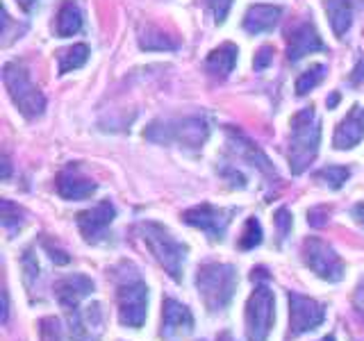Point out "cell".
Wrapping results in <instances>:
<instances>
[{
	"label": "cell",
	"mask_w": 364,
	"mask_h": 341,
	"mask_svg": "<svg viewBox=\"0 0 364 341\" xmlns=\"http://www.w3.org/2000/svg\"><path fill=\"white\" fill-rule=\"evenodd\" d=\"M114 278H117L119 323L123 328L139 330L148 314V284L130 261H123L114 269Z\"/></svg>",
	"instance_id": "1"
},
{
	"label": "cell",
	"mask_w": 364,
	"mask_h": 341,
	"mask_svg": "<svg viewBox=\"0 0 364 341\" xmlns=\"http://www.w3.org/2000/svg\"><path fill=\"white\" fill-rule=\"evenodd\" d=\"M237 269L221 261H208L196 271V289L208 312H223L237 291Z\"/></svg>",
	"instance_id": "2"
},
{
	"label": "cell",
	"mask_w": 364,
	"mask_h": 341,
	"mask_svg": "<svg viewBox=\"0 0 364 341\" xmlns=\"http://www.w3.org/2000/svg\"><path fill=\"white\" fill-rule=\"evenodd\" d=\"M321 144V125L312 107H305L291 117L289 136V168L294 175H301L314 162Z\"/></svg>",
	"instance_id": "3"
},
{
	"label": "cell",
	"mask_w": 364,
	"mask_h": 341,
	"mask_svg": "<svg viewBox=\"0 0 364 341\" xmlns=\"http://www.w3.org/2000/svg\"><path fill=\"white\" fill-rule=\"evenodd\" d=\"M250 280L255 289L246 303V337L248 341H267L276 321V298L269 287V273L264 269H253Z\"/></svg>",
	"instance_id": "4"
},
{
	"label": "cell",
	"mask_w": 364,
	"mask_h": 341,
	"mask_svg": "<svg viewBox=\"0 0 364 341\" xmlns=\"http://www.w3.org/2000/svg\"><path fill=\"white\" fill-rule=\"evenodd\" d=\"M136 230H139L146 248L151 250V255L157 259V264L168 273L171 280L182 282V266H185L189 248L182 242H178V239L159 223L144 221L139 223Z\"/></svg>",
	"instance_id": "5"
},
{
	"label": "cell",
	"mask_w": 364,
	"mask_h": 341,
	"mask_svg": "<svg viewBox=\"0 0 364 341\" xmlns=\"http://www.w3.org/2000/svg\"><path fill=\"white\" fill-rule=\"evenodd\" d=\"M144 136L153 144H176L196 151L210 136V123L203 117H185V119H159L146 128Z\"/></svg>",
	"instance_id": "6"
},
{
	"label": "cell",
	"mask_w": 364,
	"mask_h": 341,
	"mask_svg": "<svg viewBox=\"0 0 364 341\" xmlns=\"http://www.w3.org/2000/svg\"><path fill=\"white\" fill-rule=\"evenodd\" d=\"M3 85L11 102L18 107V112L26 119H37L46 109V98L39 91V87L32 82L28 71L18 62H9L3 68Z\"/></svg>",
	"instance_id": "7"
},
{
	"label": "cell",
	"mask_w": 364,
	"mask_h": 341,
	"mask_svg": "<svg viewBox=\"0 0 364 341\" xmlns=\"http://www.w3.org/2000/svg\"><path fill=\"white\" fill-rule=\"evenodd\" d=\"M303 261L316 278H321L326 282H339L344 278V261L335 253V248L321 242L318 237L305 239L303 244Z\"/></svg>",
	"instance_id": "8"
},
{
	"label": "cell",
	"mask_w": 364,
	"mask_h": 341,
	"mask_svg": "<svg viewBox=\"0 0 364 341\" xmlns=\"http://www.w3.org/2000/svg\"><path fill=\"white\" fill-rule=\"evenodd\" d=\"M235 216V210H223V207H214L210 202H203V205H196V207L187 210L182 214V221L191 227H198L205 234H208L212 242H221L225 237V230L228 225H230Z\"/></svg>",
	"instance_id": "9"
},
{
	"label": "cell",
	"mask_w": 364,
	"mask_h": 341,
	"mask_svg": "<svg viewBox=\"0 0 364 341\" xmlns=\"http://www.w3.org/2000/svg\"><path fill=\"white\" fill-rule=\"evenodd\" d=\"M326 321V307L314 301L289 291V335L301 337L305 332H312Z\"/></svg>",
	"instance_id": "10"
},
{
	"label": "cell",
	"mask_w": 364,
	"mask_h": 341,
	"mask_svg": "<svg viewBox=\"0 0 364 341\" xmlns=\"http://www.w3.org/2000/svg\"><path fill=\"white\" fill-rule=\"evenodd\" d=\"M114 219H117V207H114L109 200H100L91 210H85L75 216L80 234H82L85 242L89 244H98L100 239L105 237L107 227L112 225Z\"/></svg>",
	"instance_id": "11"
},
{
	"label": "cell",
	"mask_w": 364,
	"mask_h": 341,
	"mask_svg": "<svg viewBox=\"0 0 364 341\" xmlns=\"http://www.w3.org/2000/svg\"><path fill=\"white\" fill-rule=\"evenodd\" d=\"M326 50V43L318 37L312 21H301L287 30V60L299 62L305 55Z\"/></svg>",
	"instance_id": "12"
},
{
	"label": "cell",
	"mask_w": 364,
	"mask_h": 341,
	"mask_svg": "<svg viewBox=\"0 0 364 341\" xmlns=\"http://www.w3.org/2000/svg\"><path fill=\"white\" fill-rule=\"evenodd\" d=\"M102 325H105V314L98 303L85 307V310L68 312V328H71V337L75 341H98L102 335Z\"/></svg>",
	"instance_id": "13"
},
{
	"label": "cell",
	"mask_w": 364,
	"mask_h": 341,
	"mask_svg": "<svg viewBox=\"0 0 364 341\" xmlns=\"http://www.w3.org/2000/svg\"><path fill=\"white\" fill-rule=\"evenodd\" d=\"M55 187L57 193L64 198V200H87L96 193L98 185L91 178H87L80 166L71 164L66 166L64 170H60L55 178Z\"/></svg>",
	"instance_id": "14"
},
{
	"label": "cell",
	"mask_w": 364,
	"mask_h": 341,
	"mask_svg": "<svg viewBox=\"0 0 364 341\" xmlns=\"http://www.w3.org/2000/svg\"><path fill=\"white\" fill-rule=\"evenodd\" d=\"M94 280L82 276V273H73V276H66V278H60L55 282V298L57 303L62 305V310L68 312H73L80 307V303H82L87 296L94 291Z\"/></svg>",
	"instance_id": "15"
},
{
	"label": "cell",
	"mask_w": 364,
	"mask_h": 341,
	"mask_svg": "<svg viewBox=\"0 0 364 341\" xmlns=\"http://www.w3.org/2000/svg\"><path fill=\"white\" fill-rule=\"evenodd\" d=\"M225 134H228V146H230V151H232L237 157L246 159V162H248L250 166H257L264 175L276 178V168H273V164L269 162V157H267L264 153H262L259 148H257L253 141H250L242 130L228 128Z\"/></svg>",
	"instance_id": "16"
},
{
	"label": "cell",
	"mask_w": 364,
	"mask_h": 341,
	"mask_svg": "<svg viewBox=\"0 0 364 341\" xmlns=\"http://www.w3.org/2000/svg\"><path fill=\"white\" fill-rule=\"evenodd\" d=\"M193 330V314L187 305L178 303L176 298H164L162 303V337L173 339L189 335Z\"/></svg>",
	"instance_id": "17"
},
{
	"label": "cell",
	"mask_w": 364,
	"mask_h": 341,
	"mask_svg": "<svg viewBox=\"0 0 364 341\" xmlns=\"http://www.w3.org/2000/svg\"><path fill=\"white\" fill-rule=\"evenodd\" d=\"M362 139H364V107L353 105L350 112L346 114V119L337 125L333 146L337 151H348V148H355Z\"/></svg>",
	"instance_id": "18"
},
{
	"label": "cell",
	"mask_w": 364,
	"mask_h": 341,
	"mask_svg": "<svg viewBox=\"0 0 364 341\" xmlns=\"http://www.w3.org/2000/svg\"><path fill=\"white\" fill-rule=\"evenodd\" d=\"M282 7L278 5H250L244 16V30L248 34H262L278 26Z\"/></svg>",
	"instance_id": "19"
},
{
	"label": "cell",
	"mask_w": 364,
	"mask_h": 341,
	"mask_svg": "<svg viewBox=\"0 0 364 341\" xmlns=\"http://www.w3.org/2000/svg\"><path fill=\"white\" fill-rule=\"evenodd\" d=\"M237 55H239V50H237L235 43H230V41L221 43L219 48H214L208 55V60H205V71L216 80H225L235 71Z\"/></svg>",
	"instance_id": "20"
},
{
	"label": "cell",
	"mask_w": 364,
	"mask_h": 341,
	"mask_svg": "<svg viewBox=\"0 0 364 341\" xmlns=\"http://www.w3.org/2000/svg\"><path fill=\"white\" fill-rule=\"evenodd\" d=\"M353 7L355 0H326V14L330 18V28L341 39L353 23Z\"/></svg>",
	"instance_id": "21"
},
{
	"label": "cell",
	"mask_w": 364,
	"mask_h": 341,
	"mask_svg": "<svg viewBox=\"0 0 364 341\" xmlns=\"http://www.w3.org/2000/svg\"><path fill=\"white\" fill-rule=\"evenodd\" d=\"M80 30H82V9H80L73 0H64L55 21L57 37H73Z\"/></svg>",
	"instance_id": "22"
},
{
	"label": "cell",
	"mask_w": 364,
	"mask_h": 341,
	"mask_svg": "<svg viewBox=\"0 0 364 341\" xmlns=\"http://www.w3.org/2000/svg\"><path fill=\"white\" fill-rule=\"evenodd\" d=\"M89 60V45L87 43H73L68 48L57 50V71L62 75L68 71H77Z\"/></svg>",
	"instance_id": "23"
},
{
	"label": "cell",
	"mask_w": 364,
	"mask_h": 341,
	"mask_svg": "<svg viewBox=\"0 0 364 341\" xmlns=\"http://www.w3.org/2000/svg\"><path fill=\"white\" fill-rule=\"evenodd\" d=\"M178 41L173 37H168L162 30L157 28H146V32H141L139 37V48L141 50H176Z\"/></svg>",
	"instance_id": "24"
},
{
	"label": "cell",
	"mask_w": 364,
	"mask_h": 341,
	"mask_svg": "<svg viewBox=\"0 0 364 341\" xmlns=\"http://www.w3.org/2000/svg\"><path fill=\"white\" fill-rule=\"evenodd\" d=\"M326 73H328V66L326 64H314V66H310L307 71H303L299 75V80H296V94L305 96L307 91H312L316 85H321V80L326 77Z\"/></svg>",
	"instance_id": "25"
},
{
	"label": "cell",
	"mask_w": 364,
	"mask_h": 341,
	"mask_svg": "<svg viewBox=\"0 0 364 341\" xmlns=\"http://www.w3.org/2000/svg\"><path fill=\"white\" fill-rule=\"evenodd\" d=\"M314 178L318 182H323V185L330 187V189H341V187H344V182L350 178V168H346V166H326L321 170H316Z\"/></svg>",
	"instance_id": "26"
},
{
	"label": "cell",
	"mask_w": 364,
	"mask_h": 341,
	"mask_svg": "<svg viewBox=\"0 0 364 341\" xmlns=\"http://www.w3.org/2000/svg\"><path fill=\"white\" fill-rule=\"evenodd\" d=\"M262 244V225L255 216H250V219L244 223V230H242V237H239V250H253L255 246Z\"/></svg>",
	"instance_id": "27"
},
{
	"label": "cell",
	"mask_w": 364,
	"mask_h": 341,
	"mask_svg": "<svg viewBox=\"0 0 364 341\" xmlns=\"http://www.w3.org/2000/svg\"><path fill=\"white\" fill-rule=\"evenodd\" d=\"M3 225H5V230H9V232H14L16 227L23 223V212L18 210V205H14V202H9V200H3Z\"/></svg>",
	"instance_id": "28"
},
{
	"label": "cell",
	"mask_w": 364,
	"mask_h": 341,
	"mask_svg": "<svg viewBox=\"0 0 364 341\" xmlns=\"http://www.w3.org/2000/svg\"><path fill=\"white\" fill-rule=\"evenodd\" d=\"M39 325H41V339L43 341H62V325L55 316L41 318Z\"/></svg>",
	"instance_id": "29"
},
{
	"label": "cell",
	"mask_w": 364,
	"mask_h": 341,
	"mask_svg": "<svg viewBox=\"0 0 364 341\" xmlns=\"http://www.w3.org/2000/svg\"><path fill=\"white\" fill-rule=\"evenodd\" d=\"M203 3L212 11V16H214L216 23H223L225 16H228V11H230V7H232V0H203Z\"/></svg>",
	"instance_id": "30"
},
{
	"label": "cell",
	"mask_w": 364,
	"mask_h": 341,
	"mask_svg": "<svg viewBox=\"0 0 364 341\" xmlns=\"http://www.w3.org/2000/svg\"><path fill=\"white\" fill-rule=\"evenodd\" d=\"M21 264H23V273H26V284L32 287V282L39 278V264H37V259L32 257V250H26Z\"/></svg>",
	"instance_id": "31"
},
{
	"label": "cell",
	"mask_w": 364,
	"mask_h": 341,
	"mask_svg": "<svg viewBox=\"0 0 364 341\" xmlns=\"http://www.w3.org/2000/svg\"><path fill=\"white\" fill-rule=\"evenodd\" d=\"M273 221H276L280 242H284V239H287V234L291 232V214H289V210L287 207H280L276 212V216H273Z\"/></svg>",
	"instance_id": "32"
},
{
	"label": "cell",
	"mask_w": 364,
	"mask_h": 341,
	"mask_svg": "<svg viewBox=\"0 0 364 341\" xmlns=\"http://www.w3.org/2000/svg\"><path fill=\"white\" fill-rule=\"evenodd\" d=\"M41 246H43V250L46 253H48V257L55 261V264H68V261H71V257H68L62 248H57V246H53L48 239H43L41 242Z\"/></svg>",
	"instance_id": "33"
},
{
	"label": "cell",
	"mask_w": 364,
	"mask_h": 341,
	"mask_svg": "<svg viewBox=\"0 0 364 341\" xmlns=\"http://www.w3.org/2000/svg\"><path fill=\"white\" fill-rule=\"evenodd\" d=\"M271 60H273V48H271V45H262V48L257 50V55H255V60H253L255 71H264V68L271 64Z\"/></svg>",
	"instance_id": "34"
},
{
	"label": "cell",
	"mask_w": 364,
	"mask_h": 341,
	"mask_svg": "<svg viewBox=\"0 0 364 341\" xmlns=\"http://www.w3.org/2000/svg\"><path fill=\"white\" fill-rule=\"evenodd\" d=\"M362 80H364V60L358 62L355 71H353V75H350V82H353V85H360Z\"/></svg>",
	"instance_id": "35"
},
{
	"label": "cell",
	"mask_w": 364,
	"mask_h": 341,
	"mask_svg": "<svg viewBox=\"0 0 364 341\" xmlns=\"http://www.w3.org/2000/svg\"><path fill=\"white\" fill-rule=\"evenodd\" d=\"M353 219H355L358 225L364 230V202H358L355 207H353Z\"/></svg>",
	"instance_id": "36"
},
{
	"label": "cell",
	"mask_w": 364,
	"mask_h": 341,
	"mask_svg": "<svg viewBox=\"0 0 364 341\" xmlns=\"http://www.w3.org/2000/svg\"><path fill=\"white\" fill-rule=\"evenodd\" d=\"M355 305L364 312V284H360V289H358V293H355Z\"/></svg>",
	"instance_id": "37"
},
{
	"label": "cell",
	"mask_w": 364,
	"mask_h": 341,
	"mask_svg": "<svg viewBox=\"0 0 364 341\" xmlns=\"http://www.w3.org/2000/svg\"><path fill=\"white\" fill-rule=\"evenodd\" d=\"M16 3L26 9V11H32L34 9V5H37V0H16Z\"/></svg>",
	"instance_id": "38"
},
{
	"label": "cell",
	"mask_w": 364,
	"mask_h": 341,
	"mask_svg": "<svg viewBox=\"0 0 364 341\" xmlns=\"http://www.w3.org/2000/svg\"><path fill=\"white\" fill-rule=\"evenodd\" d=\"M7 178H9V159L3 157V180H7Z\"/></svg>",
	"instance_id": "39"
},
{
	"label": "cell",
	"mask_w": 364,
	"mask_h": 341,
	"mask_svg": "<svg viewBox=\"0 0 364 341\" xmlns=\"http://www.w3.org/2000/svg\"><path fill=\"white\" fill-rule=\"evenodd\" d=\"M216 341H235L230 332H221L219 337H216Z\"/></svg>",
	"instance_id": "40"
},
{
	"label": "cell",
	"mask_w": 364,
	"mask_h": 341,
	"mask_svg": "<svg viewBox=\"0 0 364 341\" xmlns=\"http://www.w3.org/2000/svg\"><path fill=\"white\" fill-rule=\"evenodd\" d=\"M321 341H337V339H335V335H328V337H323Z\"/></svg>",
	"instance_id": "41"
}]
</instances>
